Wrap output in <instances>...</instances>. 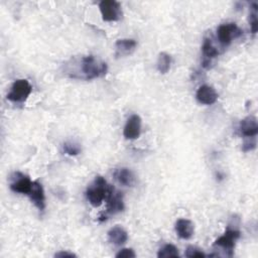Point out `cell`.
I'll use <instances>...</instances> for the list:
<instances>
[{
    "instance_id": "277c9868",
    "label": "cell",
    "mask_w": 258,
    "mask_h": 258,
    "mask_svg": "<svg viewBox=\"0 0 258 258\" xmlns=\"http://www.w3.org/2000/svg\"><path fill=\"white\" fill-rule=\"evenodd\" d=\"M99 8L105 21H118L122 17L121 5L115 0H103L100 2Z\"/></svg>"
},
{
    "instance_id": "ffe728a7",
    "label": "cell",
    "mask_w": 258,
    "mask_h": 258,
    "mask_svg": "<svg viewBox=\"0 0 258 258\" xmlns=\"http://www.w3.org/2000/svg\"><path fill=\"white\" fill-rule=\"evenodd\" d=\"M251 12H250V17H249V22H250V28L252 33H256L258 30V19H257V10H258V5L256 2L252 3L251 7Z\"/></svg>"
},
{
    "instance_id": "7c38bea8",
    "label": "cell",
    "mask_w": 258,
    "mask_h": 258,
    "mask_svg": "<svg viewBox=\"0 0 258 258\" xmlns=\"http://www.w3.org/2000/svg\"><path fill=\"white\" fill-rule=\"evenodd\" d=\"M196 97L201 104L212 105L217 101L218 94L213 87L208 85H203L198 89Z\"/></svg>"
},
{
    "instance_id": "3957f363",
    "label": "cell",
    "mask_w": 258,
    "mask_h": 258,
    "mask_svg": "<svg viewBox=\"0 0 258 258\" xmlns=\"http://www.w3.org/2000/svg\"><path fill=\"white\" fill-rule=\"evenodd\" d=\"M31 91L32 87L29 82L25 79H19L12 84L10 92L7 94V99L14 103H20L28 98Z\"/></svg>"
},
{
    "instance_id": "ba28073f",
    "label": "cell",
    "mask_w": 258,
    "mask_h": 258,
    "mask_svg": "<svg viewBox=\"0 0 258 258\" xmlns=\"http://www.w3.org/2000/svg\"><path fill=\"white\" fill-rule=\"evenodd\" d=\"M15 177H13V181L10 183V188L14 192L22 194V195H29L33 181L27 175H24L20 172L14 173Z\"/></svg>"
},
{
    "instance_id": "52a82bcc",
    "label": "cell",
    "mask_w": 258,
    "mask_h": 258,
    "mask_svg": "<svg viewBox=\"0 0 258 258\" xmlns=\"http://www.w3.org/2000/svg\"><path fill=\"white\" fill-rule=\"evenodd\" d=\"M107 202V213L115 215L124 210V202L122 192L116 190L113 186L106 199Z\"/></svg>"
},
{
    "instance_id": "7402d4cb",
    "label": "cell",
    "mask_w": 258,
    "mask_h": 258,
    "mask_svg": "<svg viewBox=\"0 0 258 258\" xmlns=\"http://www.w3.org/2000/svg\"><path fill=\"white\" fill-rule=\"evenodd\" d=\"M185 256L188 258H196V257L203 258V257H206V254L202 250H200L196 247L189 246V247H187V249L185 251Z\"/></svg>"
},
{
    "instance_id": "e0dca14e",
    "label": "cell",
    "mask_w": 258,
    "mask_h": 258,
    "mask_svg": "<svg viewBox=\"0 0 258 258\" xmlns=\"http://www.w3.org/2000/svg\"><path fill=\"white\" fill-rule=\"evenodd\" d=\"M202 51L205 56L204 59H206V60H212L214 57L218 56V54H219L217 47L213 44V42L210 38H205L203 45H202Z\"/></svg>"
},
{
    "instance_id": "9a60e30c",
    "label": "cell",
    "mask_w": 258,
    "mask_h": 258,
    "mask_svg": "<svg viewBox=\"0 0 258 258\" xmlns=\"http://www.w3.org/2000/svg\"><path fill=\"white\" fill-rule=\"evenodd\" d=\"M108 240L110 243L120 246L126 243L128 240V234L124 228L117 225L108 231Z\"/></svg>"
},
{
    "instance_id": "4fadbf2b",
    "label": "cell",
    "mask_w": 258,
    "mask_h": 258,
    "mask_svg": "<svg viewBox=\"0 0 258 258\" xmlns=\"http://www.w3.org/2000/svg\"><path fill=\"white\" fill-rule=\"evenodd\" d=\"M137 46L136 40L132 38H122L118 39L115 43V55L117 57L126 56L128 54H131Z\"/></svg>"
},
{
    "instance_id": "8992f818",
    "label": "cell",
    "mask_w": 258,
    "mask_h": 258,
    "mask_svg": "<svg viewBox=\"0 0 258 258\" xmlns=\"http://www.w3.org/2000/svg\"><path fill=\"white\" fill-rule=\"evenodd\" d=\"M141 133V118L137 114L131 115L124 126L123 135L126 139L134 140L140 136Z\"/></svg>"
},
{
    "instance_id": "8fae6325",
    "label": "cell",
    "mask_w": 258,
    "mask_h": 258,
    "mask_svg": "<svg viewBox=\"0 0 258 258\" xmlns=\"http://www.w3.org/2000/svg\"><path fill=\"white\" fill-rule=\"evenodd\" d=\"M30 201L33 203V205L39 210L43 211L45 208V196H44V190L40 182L37 180L33 181L32 183V188L28 195Z\"/></svg>"
},
{
    "instance_id": "d4e9b609",
    "label": "cell",
    "mask_w": 258,
    "mask_h": 258,
    "mask_svg": "<svg viewBox=\"0 0 258 258\" xmlns=\"http://www.w3.org/2000/svg\"><path fill=\"white\" fill-rule=\"evenodd\" d=\"M54 256H55V257H60V258H63V257H70V258H72V257H76V254L71 253V252H67V251H59V252L55 253Z\"/></svg>"
},
{
    "instance_id": "7a4b0ae2",
    "label": "cell",
    "mask_w": 258,
    "mask_h": 258,
    "mask_svg": "<svg viewBox=\"0 0 258 258\" xmlns=\"http://www.w3.org/2000/svg\"><path fill=\"white\" fill-rule=\"evenodd\" d=\"M112 185L108 184L103 176H96L93 183L86 190V198L89 203L97 208L102 205L103 201L107 199Z\"/></svg>"
},
{
    "instance_id": "ac0fdd59",
    "label": "cell",
    "mask_w": 258,
    "mask_h": 258,
    "mask_svg": "<svg viewBox=\"0 0 258 258\" xmlns=\"http://www.w3.org/2000/svg\"><path fill=\"white\" fill-rule=\"evenodd\" d=\"M171 66V56L166 52H160L157 58V70L160 74H166Z\"/></svg>"
},
{
    "instance_id": "5bb4252c",
    "label": "cell",
    "mask_w": 258,
    "mask_h": 258,
    "mask_svg": "<svg viewBox=\"0 0 258 258\" xmlns=\"http://www.w3.org/2000/svg\"><path fill=\"white\" fill-rule=\"evenodd\" d=\"M195 226L191 221L187 219H178L175 223V232L181 239L187 240L194 235Z\"/></svg>"
},
{
    "instance_id": "cb8c5ba5",
    "label": "cell",
    "mask_w": 258,
    "mask_h": 258,
    "mask_svg": "<svg viewBox=\"0 0 258 258\" xmlns=\"http://www.w3.org/2000/svg\"><path fill=\"white\" fill-rule=\"evenodd\" d=\"M255 146H256L255 140H253L252 142H251V141H247V142H245V143L243 144V150H244V151H249V150L254 149Z\"/></svg>"
},
{
    "instance_id": "30bf717a",
    "label": "cell",
    "mask_w": 258,
    "mask_h": 258,
    "mask_svg": "<svg viewBox=\"0 0 258 258\" xmlns=\"http://www.w3.org/2000/svg\"><path fill=\"white\" fill-rule=\"evenodd\" d=\"M239 130L242 136L247 138H254L258 133V124L256 117L248 116L244 118L240 122Z\"/></svg>"
},
{
    "instance_id": "9c48e42d",
    "label": "cell",
    "mask_w": 258,
    "mask_h": 258,
    "mask_svg": "<svg viewBox=\"0 0 258 258\" xmlns=\"http://www.w3.org/2000/svg\"><path fill=\"white\" fill-rule=\"evenodd\" d=\"M240 238V232L236 229H228L223 236L219 237L214 245L215 246H219V247H222L226 250H229V251H232V249L234 248L235 246V241L238 240Z\"/></svg>"
},
{
    "instance_id": "603a6c76",
    "label": "cell",
    "mask_w": 258,
    "mask_h": 258,
    "mask_svg": "<svg viewBox=\"0 0 258 258\" xmlns=\"http://www.w3.org/2000/svg\"><path fill=\"white\" fill-rule=\"evenodd\" d=\"M136 256L135 252L131 249V248H124L121 249L117 254L116 257L117 258H134Z\"/></svg>"
},
{
    "instance_id": "d6986e66",
    "label": "cell",
    "mask_w": 258,
    "mask_h": 258,
    "mask_svg": "<svg viewBox=\"0 0 258 258\" xmlns=\"http://www.w3.org/2000/svg\"><path fill=\"white\" fill-rule=\"evenodd\" d=\"M178 249L172 244H166L159 249L157 253L158 258H169V257H178Z\"/></svg>"
},
{
    "instance_id": "5b68a950",
    "label": "cell",
    "mask_w": 258,
    "mask_h": 258,
    "mask_svg": "<svg viewBox=\"0 0 258 258\" xmlns=\"http://www.w3.org/2000/svg\"><path fill=\"white\" fill-rule=\"evenodd\" d=\"M241 34V29L233 22L221 24L217 29L218 38L223 45H229L234 38L239 37Z\"/></svg>"
},
{
    "instance_id": "6da1fadb",
    "label": "cell",
    "mask_w": 258,
    "mask_h": 258,
    "mask_svg": "<svg viewBox=\"0 0 258 258\" xmlns=\"http://www.w3.org/2000/svg\"><path fill=\"white\" fill-rule=\"evenodd\" d=\"M79 64H80V69L78 72H81V73L78 79H84V80L97 79L105 76L108 70L106 62H104L103 60L97 58L92 54L83 56Z\"/></svg>"
},
{
    "instance_id": "2e32d148",
    "label": "cell",
    "mask_w": 258,
    "mask_h": 258,
    "mask_svg": "<svg viewBox=\"0 0 258 258\" xmlns=\"http://www.w3.org/2000/svg\"><path fill=\"white\" fill-rule=\"evenodd\" d=\"M113 175L115 179L124 186H132L135 181V176L133 172L127 167H120L115 169Z\"/></svg>"
},
{
    "instance_id": "44dd1931",
    "label": "cell",
    "mask_w": 258,
    "mask_h": 258,
    "mask_svg": "<svg viewBox=\"0 0 258 258\" xmlns=\"http://www.w3.org/2000/svg\"><path fill=\"white\" fill-rule=\"evenodd\" d=\"M62 150L66 154L75 156L81 152V147H80V145H78L75 142H66L62 145Z\"/></svg>"
}]
</instances>
